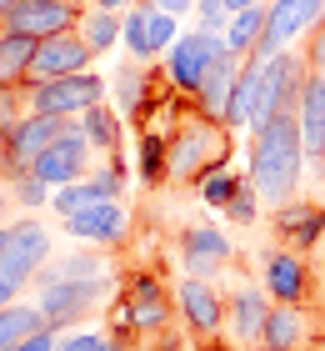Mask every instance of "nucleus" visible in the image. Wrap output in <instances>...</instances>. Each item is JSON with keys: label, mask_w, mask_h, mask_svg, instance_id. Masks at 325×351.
<instances>
[{"label": "nucleus", "mask_w": 325, "mask_h": 351, "mask_svg": "<svg viewBox=\"0 0 325 351\" xmlns=\"http://www.w3.org/2000/svg\"><path fill=\"white\" fill-rule=\"evenodd\" d=\"M305 166H311V156H305L296 110H275L260 131H250V181H255L265 206L296 201V186H300Z\"/></svg>", "instance_id": "f257e3e1"}, {"label": "nucleus", "mask_w": 325, "mask_h": 351, "mask_svg": "<svg viewBox=\"0 0 325 351\" xmlns=\"http://www.w3.org/2000/svg\"><path fill=\"white\" fill-rule=\"evenodd\" d=\"M25 110H45V116H86L90 106L105 101V81L95 71H75V75H55V81H30L21 86Z\"/></svg>", "instance_id": "f03ea898"}, {"label": "nucleus", "mask_w": 325, "mask_h": 351, "mask_svg": "<svg viewBox=\"0 0 325 351\" xmlns=\"http://www.w3.org/2000/svg\"><path fill=\"white\" fill-rule=\"evenodd\" d=\"M231 45H225V30L216 25H195V30H181V40L166 51V81L175 90H185L195 95L205 81V71H210V60H220Z\"/></svg>", "instance_id": "7ed1b4c3"}, {"label": "nucleus", "mask_w": 325, "mask_h": 351, "mask_svg": "<svg viewBox=\"0 0 325 351\" xmlns=\"http://www.w3.org/2000/svg\"><path fill=\"white\" fill-rule=\"evenodd\" d=\"M325 21V0H270L265 5V36H260V60L296 51L300 40H311V30Z\"/></svg>", "instance_id": "20e7f679"}, {"label": "nucleus", "mask_w": 325, "mask_h": 351, "mask_svg": "<svg viewBox=\"0 0 325 351\" xmlns=\"http://www.w3.org/2000/svg\"><path fill=\"white\" fill-rule=\"evenodd\" d=\"M225 156V121L195 116L175 125V146H170V176L175 181H190V176H205L210 161Z\"/></svg>", "instance_id": "39448f33"}, {"label": "nucleus", "mask_w": 325, "mask_h": 351, "mask_svg": "<svg viewBox=\"0 0 325 351\" xmlns=\"http://www.w3.org/2000/svg\"><path fill=\"white\" fill-rule=\"evenodd\" d=\"M181 15H170V10H160L155 0H135V5L125 10V30H120V40H125V51L130 60H155V56H166L175 40H181Z\"/></svg>", "instance_id": "423d86ee"}, {"label": "nucleus", "mask_w": 325, "mask_h": 351, "mask_svg": "<svg viewBox=\"0 0 325 351\" xmlns=\"http://www.w3.org/2000/svg\"><path fill=\"white\" fill-rule=\"evenodd\" d=\"M90 151H95V146H90V136H86V125H80V116H75L70 131H65L55 146H45L30 171H36L51 191H55V186H70V181H80V176H90Z\"/></svg>", "instance_id": "0eeeda50"}, {"label": "nucleus", "mask_w": 325, "mask_h": 351, "mask_svg": "<svg viewBox=\"0 0 325 351\" xmlns=\"http://www.w3.org/2000/svg\"><path fill=\"white\" fill-rule=\"evenodd\" d=\"M70 121H75V116H45V110H25V116L15 121V131L5 136V161H10V176L36 166V156H40L45 146H55V141L70 131Z\"/></svg>", "instance_id": "6e6552de"}, {"label": "nucleus", "mask_w": 325, "mask_h": 351, "mask_svg": "<svg viewBox=\"0 0 325 351\" xmlns=\"http://www.w3.org/2000/svg\"><path fill=\"white\" fill-rule=\"evenodd\" d=\"M80 10L75 0H15L10 15H5V30H21L30 40H45V36H60V30H75L80 25Z\"/></svg>", "instance_id": "1a4fd4ad"}, {"label": "nucleus", "mask_w": 325, "mask_h": 351, "mask_svg": "<svg viewBox=\"0 0 325 351\" xmlns=\"http://www.w3.org/2000/svg\"><path fill=\"white\" fill-rule=\"evenodd\" d=\"M175 306H181L195 337H220V326L231 322V306H225V296L216 291L210 276H185L175 286Z\"/></svg>", "instance_id": "9d476101"}, {"label": "nucleus", "mask_w": 325, "mask_h": 351, "mask_svg": "<svg viewBox=\"0 0 325 351\" xmlns=\"http://www.w3.org/2000/svg\"><path fill=\"white\" fill-rule=\"evenodd\" d=\"M95 51L86 45L80 30H60V36H45L36 40V60H30V81H55V75H75V71H90ZM25 81V86H30Z\"/></svg>", "instance_id": "9b49d317"}, {"label": "nucleus", "mask_w": 325, "mask_h": 351, "mask_svg": "<svg viewBox=\"0 0 325 351\" xmlns=\"http://www.w3.org/2000/svg\"><path fill=\"white\" fill-rule=\"evenodd\" d=\"M40 286V311L51 326H70L80 316L95 311V301L105 296L110 281H36Z\"/></svg>", "instance_id": "f8f14e48"}, {"label": "nucleus", "mask_w": 325, "mask_h": 351, "mask_svg": "<svg viewBox=\"0 0 325 351\" xmlns=\"http://www.w3.org/2000/svg\"><path fill=\"white\" fill-rule=\"evenodd\" d=\"M60 231L75 236V241H86V246H120L130 236V211L120 201H101V206H86V211L65 216Z\"/></svg>", "instance_id": "ddd939ff"}, {"label": "nucleus", "mask_w": 325, "mask_h": 351, "mask_svg": "<svg viewBox=\"0 0 325 351\" xmlns=\"http://www.w3.org/2000/svg\"><path fill=\"white\" fill-rule=\"evenodd\" d=\"M120 322L130 331H160L170 322V296H166V286H160L151 271H140V276H130L125 286V311H120Z\"/></svg>", "instance_id": "4468645a"}, {"label": "nucleus", "mask_w": 325, "mask_h": 351, "mask_svg": "<svg viewBox=\"0 0 325 351\" xmlns=\"http://www.w3.org/2000/svg\"><path fill=\"white\" fill-rule=\"evenodd\" d=\"M235 246L220 226H185L181 231V266L190 276H216L220 266H231Z\"/></svg>", "instance_id": "2eb2a0df"}, {"label": "nucleus", "mask_w": 325, "mask_h": 351, "mask_svg": "<svg viewBox=\"0 0 325 351\" xmlns=\"http://www.w3.org/2000/svg\"><path fill=\"white\" fill-rule=\"evenodd\" d=\"M300 141H305V156H311V166L325 171V81L320 71L311 66V75H305V90H300Z\"/></svg>", "instance_id": "dca6fc26"}, {"label": "nucleus", "mask_w": 325, "mask_h": 351, "mask_svg": "<svg viewBox=\"0 0 325 351\" xmlns=\"http://www.w3.org/2000/svg\"><path fill=\"white\" fill-rule=\"evenodd\" d=\"M265 286H270V296L275 301H305V291H311V266L300 261V251H270L265 256Z\"/></svg>", "instance_id": "f3484780"}, {"label": "nucleus", "mask_w": 325, "mask_h": 351, "mask_svg": "<svg viewBox=\"0 0 325 351\" xmlns=\"http://www.w3.org/2000/svg\"><path fill=\"white\" fill-rule=\"evenodd\" d=\"M240 60H246V56H231V51H225L220 60H210L205 81H200V90H195V106H200V116L225 121V106H231V90H235Z\"/></svg>", "instance_id": "a211bd4d"}, {"label": "nucleus", "mask_w": 325, "mask_h": 351, "mask_svg": "<svg viewBox=\"0 0 325 351\" xmlns=\"http://www.w3.org/2000/svg\"><path fill=\"white\" fill-rule=\"evenodd\" d=\"M5 231H10V246H5V256H10V261H21L25 271H36V276H40V266L51 261V231H45L36 216L15 221V226H5Z\"/></svg>", "instance_id": "6ab92c4d"}, {"label": "nucleus", "mask_w": 325, "mask_h": 351, "mask_svg": "<svg viewBox=\"0 0 325 351\" xmlns=\"http://www.w3.org/2000/svg\"><path fill=\"white\" fill-rule=\"evenodd\" d=\"M260 346L265 351H300L305 346V316L296 301H275L265 316V331H260Z\"/></svg>", "instance_id": "aec40b11"}, {"label": "nucleus", "mask_w": 325, "mask_h": 351, "mask_svg": "<svg viewBox=\"0 0 325 351\" xmlns=\"http://www.w3.org/2000/svg\"><path fill=\"white\" fill-rule=\"evenodd\" d=\"M265 316H270V301L255 291V286H240V291L231 296V337L240 346L260 341V331H265Z\"/></svg>", "instance_id": "412c9836"}, {"label": "nucleus", "mask_w": 325, "mask_h": 351, "mask_svg": "<svg viewBox=\"0 0 325 351\" xmlns=\"http://www.w3.org/2000/svg\"><path fill=\"white\" fill-rule=\"evenodd\" d=\"M30 60H36V40L21 36V30H5L0 25V86L5 90H21L30 81Z\"/></svg>", "instance_id": "4be33fe9"}, {"label": "nucleus", "mask_w": 325, "mask_h": 351, "mask_svg": "<svg viewBox=\"0 0 325 351\" xmlns=\"http://www.w3.org/2000/svg\"><path fill=\"white\" fill-rule=\"evenodd\" d=\"M275 231H281V241L290 251H305V246H315L325 236V221H320V211H311V206H281Z\"/></svg>", "instance_id": "5701e85b"}, {"label": "nucleus", "mask_w": 325, "mask_h": 351, "mask_svg": "<svg viewBox=\"0 0 325 351\" xmlns=\"http://www.w3.org/2000/svg\"><path fill=\"white\" fill-rule=\"evenodd\" d=\"M255 90H260V56L240 60V75H235V90H231V106H225V125H246L255 121Z\"/></svg>", "instance_id": "b1692460"}, {"label": "nucleus", "mask_w": 325, "mask_h": 351, "mask_svg": "<svg viewBox=\"0 0 325 351\" xmlns=\"http://www.w3.org/2000/svg\"><path fill=\"white\" fill-rule=\"evenodd\" d=\"M260 36H265V0H260V5H246V10H231V21H225V45H231V56H255Z\"/></svg>", "instance_id": "393cba45"}, {"label": "nucleus", "mask_w": 325, "mask_h": 351, "mask_svg": "<svg viewBox=\"0 0 325 351\" xmlns=\"http://www.w3.org/2000/svg\"><path fill=\"white\" fill-rule=\"evenodd\" d=\"M36 281H110V261L95 256V246H90L86 256H55V261H45Z\"/></svg>", "instance_id": "a878e982"}, {"label": "nucleus", "mask_w": 325, "mask_h": 351, "mask_svg": "<svg viewBox=\"0 0 325 351\" xmlns=\"http://www.w3.org/2000/svg\"><path fill=\"white\" fill-rule=\"evenodd\" d=\"M80 36H86V45H90V51L95 56H101V51H110V45H116L120 40V30H125V15L120 10H101V5H90L86 15H80Z\"/></svg>", "instance_id": "bb28decb"}, {"label": "nucleus", "mask_w": 325, "mask_h": 351, "mask_svg": "<svg viewBox=\"0 0 325 351\" xmlns=\"http://www.w3.org/2000/svg\"><path fill=\"white\" fill-rule=\"evenodd\" d=\"M45 326V311H40V301L36 306H25V301H15V306L0 311V351H10V346H21L30 331H40Z\"/></svg>", "instance_id": "cd10ccee"}, {"label": "nucleus", "mask_w": 325, "mask_h": 351, "mask_svg": "<svg viewBox=\"0 0 325 351\" xmlns=\"http://www.w3.org/2000/svg\"><path fill=\"white\" fill-rule=\"evenodd\" d=\"M80 125H86V136H90V146H95V151L120 156V116H116V110H110L105 101H101V106H90L86 116H80Z\"/></svg>", "instance_id": "c85d7f7f"}, {"label": "nucleus", "mask_w": 325, "mask_h": 351, "mask_svg": "<svg viewBox=\"0 0 325 351\" xmlns=\"http://www.w3.org/2000/svg\"><path fill=\"white\" fill-rule=\"evenodd\" d=\"M36 281V271H25L21 261H10V256H0V311L5 306H15L21 301V291Z\"/></svg>", "instance_id": "c756f323"}, {"label": "nucleus", "mask_w": 325, "mask_h": 351, "mask_svg": "<svg viewBox=\"0 0 325 351\" xmlns=\"http://www.w3.org/2000/svg\"><path fill=\"white\" fill-rule=\"evenodd\" d=\"M10 191H15V201H21V206H30V211L51 206V196H55V191L45 186L36 171H15V176H10Z\"/></svg>", "instance_id": "7c9ffc66"}, {"label": "nucleus", "mask_w": 325, "mask_h": 351, "mask_svg": "<svg viewBox=\"0 0 325 351\" xmlns=\"http://www.w3.org/2000/svg\"><path fill=\"white\" fill-rule=\"evenodd\" d=\"M166 171H170V161H166V141L145 136V141H140V181H145V186H160V181H166Z\"/></svg>", "instance_id": "2f4dec72"}, {"label": "nucleus", "mask_w": 325, "mask_h": 351, "mask_svg": "<svg viewBox=\"0 0 325 351\" xmlns=\"http://www.w3.org/2000/svg\"><path fill=\"white\" fill-rule=\"evenodd\" d=\"M235 191H240V181H235L231 171H205V176H200V201H205V206H220V211H225Z\"/></svg>", "instance_id": "473e14b6"}, {"label": "nucleus", "mask_w": 325, "mask_h": 351, "mask_svg": "<svg viewBox=\"0 0 325 351\" xmlns=\"http://www.w3.org/2000/svg\"><path fill=\"white\" fill-rule=\"evenodd\" d=\"M260 206H265V201H260V191H255V181H250V186L240 181V191L231 196V206H225V216H231L235 226H250V221L260 216Z\"/></svg>", "instance_id": "72a5a7b5"}, {"label": "nucleus", "mask_w": 325, "mask_h": 351, "mask_svg": "<svg viewBox=\"0 0 325 351\" xmlns=\"http://www.w3.org/2000/svg\"><path fill=\"white\" fill-rule=\"evenodd\" d=\"M60 351H125L101 331H75V337H60Z\"/></svg>", "instance_id": "f704fd0d"}, {"label": "nucleus", "mask_w": 325, "mask_h": 351, "mask_svg": "<svg viewBox=\"0 0 325 351\" xmlns=\"http://www.w3.org/2000/svg\"><path fill=\"white\" fill-rule=\"evenodd\" d=\"M10 351H60V326L45 322L40 331H30V337H25L21 346H10Z\"/></svg>", "instance_id": "c9c22d12"}, {"label": "nucleus", "mask_w": 325, "mask_h": 351, "mask_svg": "<svg viewBox=\"0 0 325 351\" xmlns=\"http://www.w3.org/2000/svg\"><path fill=\"white\" fill-rule=\"evenodd\" d=\"M120 106H125V110H140V106H145V101H140V71H135V60L120 71Z\"/></svg>", "instance_id": "e433bc0d"}, {"label": "nucleus", "mask_w": 325, "mask_h": 351, "mask_svg": "<svg viewBox=\"0 0 325 351\" xmlns=\"http://www.w3.org/2000/svg\"><path fill=\"white\" fill-rule=\"evenodd\" d=\"M305 60H311V66H320V60H325V21L311 30V40H305Z\"/></svg>", "instance_id": "4c0bfd02"}, {"label": "nucleus", "mask_w": 325, "mask_h": 351, "mask_svg": "<svg viewBox=\"0 0 325 351\" xmlns=\"http://www.w3.org/2000/svg\"><path fill=\"white\" fill-rule=\"evenodd\" d=\"M155 5H160V10H170V15H185L190 5H200V0H155Z\"/></svg>", "instance_id": "58836bf2"}, {"label": "nucleus", "mask_w": 325, "mask_h": 351, "mask_svg": "<svg viewBox=\"0 0 325 351\" xmlns=\"http://www.w3.org/2000/svg\"><path fill=\"white\" fill-rule=\"evenodd\" d=\"M10 196H15V191H10V176H0V216L10 211Z\"/></svg>", "instance_id": "ea45409f"}, {"label": "nucleus", "mask_w": 325, "mask_h": 351, "mask_svg": "<svg viewBox=\"0 0 325 351\" xmlns=\"http://www.w3.org/2000/svg\"><path fill=\"white\" fill-rule=\"evenodd\" d=\"M95 5H101V10H130L135 0H95Z\"/></svg>", "instance_id": "a19ab883"}, {"label": "nucleus", "mask_w": 325, "mask_h": 351, "mask_svg": "<svg viewBox=\"0 0 325 351\" xmlns=\"http://www.w3.org/2000/svg\"><path fill=\"white\" fill-rule=\"evenodd\" d=\"M231 10H246V5H260V0H225Z\"/></svg>", "instance_id": "79ce46f5"}, {"label": "nucleus", "mask_w": 325, "mask_h": 351, "mask_svg": "<svg viewBox=\"0 0 325 351\" xmlns=\"http://www.w3.org/2000/svg\"><path fill=\"white\" fill-rule=\"evenodd\" d=\"M0 176H10V161H5V141H0Z\"/></svg>", "instance_id": "37998d69"}, {"label": "nucleus", "mask_w": 325, "mask_h": 351, "mask_svg": "<svg viewBox=\"0 0 325 351\" xmlns=\"http://www.w3.org/2000/svg\"><path fill=\"white\" fill-rule=\"evenodd\" d=\"M200 351H225V346H220L216 337H205V346H200Z\"/></svg>", "instance_id": "c03bdc74"}, {"label": "nucleus", "mask_w": 325, "mask_h": 351, "mask_svg": "<svg viewBox=\"0 0 325 351\" xmlns=\"http://www.w3.org/2000/svg\"><path fill=\"white\" fill-rule=\"evenodd\" d=\"M10 5H15V0H0V25H5V15H10Z\"/></svg>", "instance_id": "a18cd8bd"}, {"label": "nucleus", "mask_w": 325, "mask_h": 351, "mask_svg": "<svg viewBox=\"0 0 325 351\" xmlns=\"http://www.w3.org/2000/svg\"><path fill=\"white\" fill-rule=\"evenodd\" d=\"M315 71H320V81H325V60H320V66H315Z\"/></svg>", "instance_id": "49530a36"}, {"label": "nucleus", "mask_w": 325, "mask_h": 351, "mask_svg": "<svg viewBox=\"0 0 325 351\" xmlns=\"http://www.w3.org/2000/svg\"><path fill=\"white\" fill-rule=\"evenodd\" d=\"M0 101H5V86H0Z\"/></svg>", "instance_id": "de8ad7c7"}, {"label": "nucleus", "mask_w": 325, "mask_h": 351, "mask_svg": "<svg viewBox=\"0 0 325 351\" xmlns=\"http://www.w3.org/2000/svg\"><path fill=\"white\" fill-rule=\"evenodd\" d=\"M320 221H325V211H320Z\"/></svg>", "instance_id": "09e8293b"}, {"label": "nucleus", "mask_w": 325, "mask_h": 351, "mask_svg": "<svg viewBox=\"0 0 325 351\" xmlns=\"http://www.w3.org/2000/svg\"><path fill=\"white\" fill-rule=\"evenodd\" d=\"M75 5H80V0H75Z\"/></svg>", "instance_id": "8fccbe9b"}]
</instances>
